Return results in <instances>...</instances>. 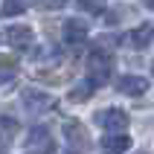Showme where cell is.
<instances>
[{
	"label": "cell",
	"instance_id": "1",
	"mask_svg": "<svg viewBox=\"0 0 154 154\" xmlns=\"http://www.w3.org/2000/svg\"><path fill=\"white\" fill-rule=\"evenodd\" d=\"M111 73H113V55L108 50H93L87 58V79L99 87V85H108Z\"/></svg>",
	"mask_w": 154,
	"mask_h": 154
},
{
	"label": "cell",
	"instance_id": "2",
	"mask_svg": "<svg viewBox=\"0 0 154 154\" xmlns=\"http://www.w3.org/2000/svg\"><path fill=\"white\" fill-rule=\"evenodd\" d=\"M20 99H23V108L29 113H47L55 108V96H50L47 90H38V87H26Z\"/></svg>",
	"mask_w": 154,
	"mask_h": 154
},
{
	"label": "cell",
	"instance_id": "3",
	"mask_svg": "<svg viewBox=\"0 0 154 154\" xmlns=\"http://www.w3.org/2000/svg\"><path fill=\"white\" fill-rule=\"evenodd\" d=\"M96 122L105 128V134H125L128 128V113L122 108H108V111L96 113Z\"/></svg>",
	"mask_w": 154,
	"mask_h": 154
},
{
	"label": "cell",
	"instance_id": "4",
	"mask_svg": "<svg viewBox=\"0 0 154 154\" xmlns=\"http://www.w3.org/2000/svg\"><path fill=\"white\" fill-rule=\"evenodd\" d=\"M0 38H3L9 47H15V50H29L32 41H35V32L29 26H23V23H15V26H6Z\"/></svg>",
	"mask_w": 154,
	"mask_h": 154
},
{
	"label": "cell",
	"instance_id": "5",
	"mask_svg": "<svg viewBox=\"0 0 154 154\" xmlns=\"http://www.w3.org/2000/svg\"><path fill=\"white\" fill-rule=\"evenodd\" d=\"M64 140H67V148L73 154H85L87 146H90V140H87V134L82 131L79 122H67V128H64Z\"/></svg>",
	"mask_w": 154,
	"mask_h": 154
},
{
	"label": "cell",
	"instance_id": "6",
	"mask_svg": "<svg viewBox=\"0 0 154 154\" xmlns=\"http://www.w3.org/2000/svg\"><path fill=\"white\" fill-rule=\"evenodd\" d=\"M116 90H119L122 96H143L148 93V79L143 76H119V82H116Z\"/></svg>",
	"mask_w": 154,
	"mask_h": 154
},
{
	"label": "cell",
	"instance_id": "7",
	"mask_svg": "<svg viewBox=\"0 0 154 154\" xmlns=\"http://www.w3.org/2000/svg\"><path fill=\"white\" fill-rule=\"evenodd\" d=\"M151 38H154V26L151 23H140L125 35V44H128L131 50H146L148 44H151Z\"/></svg>",
	"mask_w": 154,
	"mask_h": 154
},
{
	"label": "cell",
	"instance_id": "8",
	"mask_svg": "<svg viewBox=\"0 0 154 154\" xmlns=\"http://www.w3.org/2000/svg\"><path fill=\"white\" fill-rule=\"evenodd\" d=\"M26 151H38V154H50L52 151V137L47 128H32L26 137Z\"/></svg>",
	"mask_w": 154,
	"mask_h": 154
},
{
	"label": "cell",
	"instance_id": "9",
	"mask_svg": "<svg viewBox=\"0 0 154 154\" xmlns=\"http://www.w3.org/2000/svg\"><path fill=\"white\" fill-rule=\"evenodd\" d=\"M87 32H90V26H87L85 17H70L67 23H64V41H67V44L87 41Z\"/></svg>",
	"mask_w": 154,
	"mask_h": 154
},
{
	"label": "cell",
	"instance_id": "10",
	"mask_svg": "<svg viewBox=\"0 0 154 154\" xmlns=\"http://www.w3.org/2000/svg\"><path fill=\"white\" fill-rule=\"evenodd\" d=\"M99 143H102L105 154H125L131 148V137L128 134H105Z\"/></svg>",
	"mask_w": 154,
	"mask_h": 154
},
{
	"label": "cell",
	"instance_id": "11",
	"mask_svg": "<svg viewBox=\"0 0 154 154\" xmlns=\"http://www.w3.org/2000/svg\"><path fill=\"white\" fill-rule=\"evenodd\" d=\"M93 90H96V85L90 82V79H85V82H79L76 87H70L67 99H70V102H87V99L93 96Z\"/></svg>",
	"mask_w": 154,
	"mask_h": 154
},
{
	"label": "cell",
	"instance_id": "12",
	"mask_svg": "<svg viewBox=\"0 0 154 154\" xmlns=\"http://www.w3.org/2000/svg\"><path fill=\"white\" fill-rule=\"evenodd\" d=\"M32 0H3V6H0V15L3 17H15V15H23L26 9H29Z\"/></svg>",
	"mask_w": 154,
	"mask_h": 154
},
{
	"label": "cell",
	"instance_id": "13",
	"mask_svg": "<svg viewBox=\"0 0 154 154\" xmlns=\"http://www.w3.org/2000/svg\"><path fill=\"white\" fill-rule=\"evenodd\" d=\"M15 73H17V61L15 58H0V82L15 79Z\"/></svg>",
	"mask_w": 154,
	"mask_h": 154
},
{
	"label": "cell",
	"instance_id": "14",
	"mask_svg": "<svg viewBox=\"0 0 154 154\" xmlns=\"http://www.w3.org/2000/svg\"><path fill=\"white\" fill-rule=\"evenodd\" d=\"M82 12H99L102 9V0H76Z\"/></svg>",
	"mask_w": 154,
	"mask_h": 154
},
{
	"label": "cell",
	"instance_id": "15",
	"mask_svg": "<svg viewBox=\"0 0 154 154\" xmlns=\"http://www.w3.org/2000/svg\"><path fill=\"white\" fill-rule=\"evenodd\" d=\"M6 148H9V134L0 131V154H6Z\"/></svg>",
	"mask_w": 154,
	"mask_h": 154
},
{
	"label": "cell",
	"instance_id": "16",
	"mask_svg": "<svg viewBox=\"0 0 154 154\" xmlns=\"http://www.w3.org/2000/svg\"><path fill=\"white\" fill-rule=\"evenodd\" d=\"M64 3H67V0H47V6H52V9H61Z\"/></svg>",
	"mask_w": 154,
	"mask_h": 154
},
{
	"label": "cell",
	"instance_id": "17",
	"mask_svg": "<svg viewBox=\"0 0 154 154\" xmlns=\"http://www.w3.org/2000/svg\"><path fill=\"white\" fill-rule=\"evenodd\" d=\"M143 6H148V9H154V0H143Z\"/></svg>",
	"mask_w": 154,
	"mask_h": 154
},
{
	"label": "cell",
	"instance_id": "18",
	"mask_svg": "<svg viewBox=\"0 0 154 154\" xmlns=\"http://www.w3.org/2000/svg\"><path fill=\"white\" fill-rule=\"evenodd\" d=\"M151 76H154V58H151Z\"/></svg>",
	"mask_w": 154,
	"mask_h": 154
},
{
	"label": "cell",
	"instance_id": "19",
	"mask_svg": "<svg viewBox=\"0 0 154 154\" xmlns=\"http://www.w3.org/2000/svg\"><path fill=\"white\" fill-rule=\"evenodd\" d=\"M137 154H146V151H137Z\"/></svg>",
	"mask_w": 154,
	"mask_h": 154
}]
</instances>
